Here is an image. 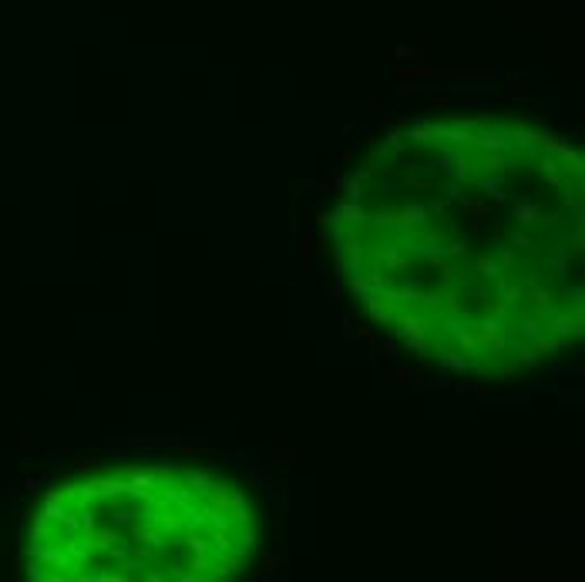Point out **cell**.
I'll list each match as a JSON object with an SVG mask.
<instances>
[{"instance_id":"6da1fadb","label":"cell","mask_w":585,"mask_h":582,"mask_svg":"<svg viewBox=\"0 0 585 582\" xmlns=\"http://www.w3.org/2000/svg\"><path fill=\"white\" fill-rule=\"evenodd\" d=\"M514 205V216H518V222H525V226H535V222H545V209L535 202V199H525V195H518V199H511Z\"/></svg>"},{"instance_id":"7a4b0ae2","label":"cell","mask_w":585,"mask_h":582,"mask_svg":"<svg viewBox=\"0 0 585 582\" xmlns=\"http://www.w3.org/2000/svg\"><path fill=\"white\" fill-rule=\"evenodd\" d=\"M393 323H397V330H401L404 343H407V340H424L427 337V320H420V316H397Z\"/></svg>"},{"instance_id":"3957f363","label":"cell","mask_w":585,"mask_h":582,"mask_svg":"<svg viewBox=\"0 0 585 582\" xmlns=\"http://www.w3.org/2000/svg\"><path fill=\"white\" fill-rule=\"evenodd\" d=\"M427 209L424 205H407V209H401V216H397V226L407 229V226H417V222H424Z\"/></svg>"},{"instance_id":"277c9868","label":"cell","mask_w":585,"mask_h":582,"mask_svg":"<svg viewBox=\"0 0 585 582\" xmlns=\"http://www.w3.org/2000/svg\"><path fill=\"white\" fill-rule=\"evenodd\" d=\"M457 202L464 205V212H471V216H474V226H478V229L484 226V216H488V202H471V199H464V195H457Z\"/></svg>"},{"instance_id":"5b68a950","label":"cell","mask_w":585,"mask_h":582,"mask_svg":"<svg viewBox=\"0 0 585 582\" xmlns=\"http://www.w3.org/2000/svg\"><path fill=\"white\" fill-rule=\"evenodd\" d=\"M91 485H95L98 495H121V492H128V485H125L121 478H101V481H91Z\"/></svg>"},{"instance_id":"8992f818","label":"cell","mask_w":585,"mask_h":582,"mask_svg":"<svg viewBox=\"0 0 585 582\" xmlns=\"http://www.w3.org/2000/svg\"><path fill=\"white\" fill-rule=\"evenodd\" d=\"M471 145H481V148H488V152H505V148H508V138H505V135H481V138L471 135Z\"/></svg>"},{"instance_id":"52a82bcc","label":"cell","mask_w":585,"mask_h":582,"mask_svg":"<svg viewBox=\"0 0 585 582\" xmlns=\"http://www.w3.org/2000/svg\"><path fill=\"white\" fill-rule=\"evenodd\" d=\"M370 316H373V320H393V299L390 296H387L384 299V303H380V299H370Z\"/></svg>"},{"instance_id":"ba28073f","label":"cell","mask_w":585,"mask_h":582,"mask_svg":"<svg viewBox=\"0 0 585 582\" xmlns=\"http://www.w3.org/2000/svg\"><path fill=\"white\" fill-rule=\"evenodd\" d=\"M441 367H444V370H451V374H464V370H467V360H464V357H454V354H444V350H441Z\"/></svg>"},{"instance_id":"9c48e42d","label":"cell","mask_w":585,"mask_h":582,"mask_svg":"<svg viewBox=\"0 0 585 582\" xmlns=\"http://www.w3.org/2000/svg\"><path fill=\"white\" fill-rule=\"evenodd\" d=\"M340 219H346V222H367V212L360 209L357 202H350V205H340V212H337Z\"/></svg>"},{"instance_id":"30bf717a","label":"cell","mask_w":585,"mask_h":582,"mask_svg":"<svg viewBox=\"0 0 585 582\" xmlns=\"http://www.w3.org/2000/svg\"><path fill=\"white\" fill-rule=\"evenodd\" d=\"M380 259H384L387 266H393V269H407V259H404L397 249H390V246H384V249H380Z\"/></svg>"},{"instance_id":"8fae6325","label":"cell","mask_w":585,"mask_h":582,"mask_svg":"<svg viewBox=\"0 0 585 582\" xmlns=\"http://www.w3.org/2000/svg\"><path fill=\"white\" fill-rule=\"evenodd\" d=\"M474 269H478V276H484V280H501V269H498V263H491V259H478Z\"/></svg>"},{"instance_id":"7c38bea8","label":"cell","mask_w":585,"mask_h":582,"mask_svg":"<svg viewBox=\"0 0 585 582\" xmlns=\"http://www.w3.org/2000/svg\"><path fill=\"white\" fill-rule=\"evenodd\" d=\"M478 165H481V169H491V172H505V169H511L514 162H508L505 155H488V158H481Z\"/></svg>"},{"instance_id":"4fadbf2b","label":"cell","mask_w":585,"mask_h":582,"mask_svg":"<svg viewBox=\"0 0 585 582\" xmlns=\"http://www.w3.org/2000/svg\"><path fill=\"white\" fill-rule=\"evenodd\" d=\"M542 175L548 178V185H561V175H558V162H555V158H545V162H542Z\"/></svg>"},{"instance_id":"5bb4252c","label":"cell","mask_w":585,"mask_h":582,"mask_svg":"<svg viewBox=\"0 0 585 582\" xmlns=\"http://www.w3.org/2000/svg\"><path fill=\"white\" fill-rule=\"evenodd\" d=\"M397 377H401L404 387H420V384H424V380H420V370H410V367H401Z\"/></svg>"},{"instance_id":"9a60e30c","label":"cell","mask_w":585,"mask_h":582,"mask_svg":"<svg viewBox=\"0 0 585 582\" xmlns=\"http://www.w3.org/2000/svg\"><path fill=\"white\" fill-rule=\"evenodd\" d=\"M558 330H561V333H569V330H582V316H575V320L561 316V320H558Z\"/></svg>"},{"instance_id":"2e32d148","label":"cell","mask_w":585,"mask_h":582,"mask_svg":"<svg viewBox=\"0 0 585 582\" xmlns=\"http://www.w3.org/2000/svg\"><path fill=\"white\" fill-rule=\"evenodd\" d=\"M276 569H279V558H276V555H266V562H263V579H273Z\"/></svg>"},{"instance_id":"e0dca14e","label":"cell","mask_w":585,"mask_h":582,"mask_svg":"<svg viewBox=\"0 0 585 582\" xmlns=\"http://www.w3.org/2000/svg\"><path fill=\"white\" fill-rule=\"evenodd\" d=\"M346 195H350V202H360V195H363V185H360V178H353V182H350V189H346Z\"/></svg>"},{"instance_id":"ac0fdd59","label":"cell","mask_w":585,"mask_h":582,"mask_svg":"<svg viewBox=\"0 0 585 582\" xmlns=\"http://www.w3.org/2000/svg\"><path fill=\"white\" fill-rule=\"evenodd\" d=\"M239 545H242V549H252V545H256V532H252V528H249V532H242V535H239Z\"/></svg>"},{"instance_id":"d6986e66","label":"cell","mask_w":585,"mask_h":582,"mask_svg":"<svg viewBox=\"0 0 585 582\" xmlns=\"http://www.w3.org/2000/svg\"><path fill=\"white\" fill-rule=\"evenodd\" d=\"M360 256H363L360 243H350V263H353V266H357V263H360Z\"/></svg>"},{"instance_id":"ffe728a7","label":"cell","mask_w":585,"mask_h":582,"mask_svg":"<svg viewBox=\"0 0 585 582\" xmlns=\"http://www.w3.org/2000/svg\"><path fill=\"white\" fill-rule=\"evenodd\" d=\"M357 337H360V340H367V343H377L373 330H367V327H357Z\"/></svg>"},{"instance_id":"44dd1931","label":"cell","mask_w":585,"mask_h":582,"mask_svg":"<svg viewBox=\"0 0 585 582\" xmlns=\"http://www.w3.org/2000/svg\"><path fill=\"white\" fill-rule=\"evenodd\" d=\"M192 485H212V478L202 475V471H192Z\"/></svg>"},{"instance_id":"7402d4cb","label":"cell","mask_w":585,"mask_h":582,"mask_svg":"<svg viewBox=\"0 0 585 582\" xmlns=\"http://www.w3.org/2000/svg\"><path fill=\"white\" fill-rule=\"evenodd\" d=\"M451 256H454V259H461V256H467V249H464V243H451Z\"/></svg>"},{"instance_id":"603a6c76","label":"cell","mask_w":585,"mask_h":582,"mask_svg":"<svg viewBox=\"0 0 585 582\" xmlns=\"http://www.w3.org/2000/svg\"><path fill=\"white\" fill-rule=\"evenodd\" d=\"M95 458H74V468H95Z\"/></svg>"},{"instance_id":"cb8c5ba5","label":"cell","mask_w":585,"mask_h":582,"mask_svg":"<svg viewBox=\"0 0 585 582\" xmlns=\"http://www.w3.org/2000/svg\"><path fill=\"white\" fill-rule=\"evenodd\" d=\"M498 256H501V263H505V266H511V259H514V256H511V252H508L501 243H498Z\"/></svg>"},{"instance_id":"d4e9b609","label":"cell","mask_w":585,"mask_h":582,"mask_svg":"<svg viewBox=\"0 0 585 582\" xmlns=\"http://www.w3.org/2000/svg\"><path fill=\"white\" fill-rule=\"evenodd\" d=\"M326 299L330 303H340V286H326Z\"/></svg>"},{"instance_id":"484cf974","label":"cell","mask_w":585,"mask_h":582,"mask_svg":"<svg viewBox=\"0 0 585 582\" xmlns=\"http://www.w3.org/2000/svg\"><path fill=\"white\" fill-rule=\"evenodd\" d=\"M410 189H414V192H424V189H427V178H410Z\"/></svg>"},{"instance_id":"4316f807","label":"cell","mask_w":585,"mask_h":582,"mask_svg":"<svg viewBox=\"0 0 585 582\" xmlns=\"http://www.w3.org/2000/svg\"><path fill=\"white\" fill-rule=\"evenodd\" d=\"M427 212H434V216H444V202H431V205H427Z\"/></svg>"},{"instance_id":"83f0119b","label":"cell","mask_w":585,"mask_h":582,"mask_svg":"<svg viewBox=\"0 0 585 582\" xmlns=\"http://www.w3.org/2000/svg\"><path fill=\"white\" fill-rule=\"evenodd\" d=\"M511 239H514V246H528V236H525V232H514Z\"/></svg>"},{"instance_id":"f1b7e54d","label":"cell","mask_w":585,"mask_h":582,"mask_svg":"<svg viewBox=\"0 0 585 582\" xmlns=\"http://www.w3.org/2000/svg\"><path fill=\"white\" fill-rule=\"evenodd\" d=\"M269 532H273V535H279V532H283V525H279V518H273V522H269Z\"/></svg>"}]
</instances>
